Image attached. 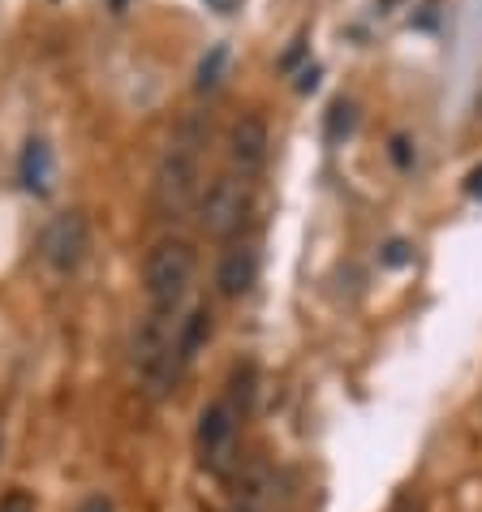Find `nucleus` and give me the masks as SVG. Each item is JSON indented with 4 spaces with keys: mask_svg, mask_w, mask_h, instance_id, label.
<instances>
[{
    "mask_svg": "<svg viewBox=\"0 0 482 512\" xmlns=\"http://www.w3.org/2000/svg\"><path fill=\"white\" fill-rule=\"evenodd\" d=\"M52 173H56V164H52L48 138H26L22 142V155H18V181H22V190L35 194V198H44L52 190Z\"/></svg>",
    "mask_w": 482,
    "mask_h": 512,
    "instance_id": "8",
    "label": "nucleus"
},
{
    "mask_svg": "<svg viewBox=\"0 0 482 512\" xmlns=\"http://www.w3.org/2000/svg\"><path fill=\"white\" fill-rule=\"evenodd\" d=\"M237 426H241V414L229 401H211L194 426L198 465L211 469V474H229L237 461Z\"/></svg>",
    "mask_w": 482,
    "mask_h": 512,
    "instance_id": "4",
    "label": "nucleus"
},
{
    "mask_svg": "<svg viewBox=\"0 0 482 512\" xmlns=\"http://www.w3.org/2000/svg\"><path fill=\"white\" fill-rule=\"evenodd\" d=\"M203 147H207V121L186 117L151 181V207L160 220H181L194 211L198 194H203V186H198V151Z\"/></svg>",
    "mask_w": 482,
    "mask_h": 512,
    "instance_id": "1",
    "label": "nucleus"
},
{
    "mask_svg": "<svg viewBox=\"0 0 482 512\" xmlns=\"http://www.w3.org/2000/svg\"><path fill=\"white\" fill-rule=\"evenodd\" d=\"M353 130H358V108H353V99H332L328 108V125H323V138L332 142V147H340Z\"/></svg>",
    "mask_w": 482,
    "mask_h": 512,
    "instance_id": "10",
    "label": "nucleus"
},
{
    "mask_svg": "<svg viewBox=\"0 0 482 512\" xmlns=\"http://www.w3.org/2000/svg\"><path fill=\"white\" fill-rule=\"evenodd\" d=\"M259 280V246L250 241H237L220 254V267H216V289L220 297H246Z\"/></svg>",
    "mask_w": 482,
    "mask_h": 512,
    "instance_id": "7",
    "label": "nucleus"
},
{
    "mask_svg": "<svg viewBox=\"0 0 482 512\" xmlns=\"http://www.w3.org/2000/svg\"><path fill=\"white\" fill-rule=\"evenodd\" d=\"M241 418L250 414V405H254V362H241L233 366V375H229V396H224Z\"/></svg>",
    "mask_w": 482,
    "mask_h": 512,
    "instance_id": "11",
    "label": "nucleus"
},
{
    "mask_svg": "<svg viewBox=\"0 0 482 512\" xmlns=\"http://www.w3.org/2000/svg\"><path fill=\"white\" fill-rule=\"evenodd\" d=\"M315 87H319V65H310L297 74V91H315Z\"/></svg>",
    "mask_w": 482,
    "mask_h": 512,
    "instance_id": "18",
    "label": "nucleus"
},
{
    "mask_svg": "<svg viewBox=\"0 0 482 512\" xmlns=\"http://www.w3.org/2000/svg\"><path fill=\"white\" fill-rule=\"evenodd\" d=\"M112 5H117V9H125V0H112Z\"/></svg>",
    "mask_w": 482,
    "mask_h": 512,
    "instance_id": "22",
    "label": "nucleus"
},
{
    "mask_svg": "<svg viewBox=\"0 0 482 512\" xmlns=\"http://www.w3.org/2000/svg\"><path fill=\"white\" fill-rule=\"evenodd\" d=\"M207 9H216V13H224V18H229V13L241 9V0H207Z\"/></svg>",
    "mask_w": 482,
    "mask_h": 512,
    "instance_id": "19",
    "label": "nucleus"
},
{
    "mask_svg": "<svg viewBox=\"0 0 482 512\" xmlns=\"http://www.w3.org/2000/svg\"><path fill=\"white\" fill-rule=\"evenodd\" d=\"M465 194L478 198V203H482V164H478V168H470V177H465Z\"/></svg>",
    "mask_w": 482,
    "mask_h": 512,
    "instance_id": "17",
    "label": "nucleus"
},
{
    "mask_svg": "<svg viewBox=\"0 0 482 512\" xmlns=\"http://www.w3.org/2000/svg\"><path fill=\"white\" fill-rule=\"evenodd\" d=\"M267 147H272V138H267L263 117H237L233 121V130H229V160H233V168L241 177L263 173Z\"/></svg>",
    "mask_w": 482,
    "mask_h": 512,
    "instance_id": "6",
    "label": "nucleus"
},
{
    "mask_svg": "<svg viewBox=\"0 0 482 512\" xmlns=\"http://www.w3.org/2000/svg\"><path fill=\"white\" fill-rule=\"evenodd\" d=\"M224 65H229V44H211V52L198 61V74H194V87L198 91H216L224 82Z\"/></svg>",
    "mask_w": 482,
    "mask_h": 512,
    "instance_id": "12",
    "label": "nucleus"
},
{
    "mask_svg": "<svg viewBox=\"0 0 482 512\" xmlns=\"http://www.w3.org/2000/svg\"><path fill=\"white\" fill-rule=\"evenodd\" d=\"M388 512H427V508H422V500H418L414 491H405V495H396V504Z\"/></svg>",
    "mask_w": 482,
    "mask_h": 512,
    "instance_id": "16",
    "label": "nucleus"
},
{
    "mask_svg": "<svg viewBox=\"0 0 482 512\" xmlns=\"http://www.w3.org/2000/svg\"><path fill=\"white\" fill-rule=\"evenodd\" d=\"M91 250V224L82 211H56V216L48 220L44 237H39V254H44V263L52 267V272H78L82 259H87Z\"/></svg>",
    "mask_w": 482,
    "mask_h": 512,
    "instance_id": "5",
    "label": "nucleus"
},
{
    "mask_svg": "<svg viewBox=\"0 0 482 512\" xmlns=\"http://www.w3.org/2000/svg\"><path fill=\"white\" fill-rule=\"evenodd\" d=\"M379 259H384L388 267H405V263H414V250H409L405 241H388V246H384V254H379Z\"/></svg>",
    "mask_w": 482,
    "mask_h": 512,
    "instance_id": "14",
    "label": "nucleus"
},
{
    "mask_svg": "<svg viewBox=\"0 0 482 512\" xmlns=\"http://www.w3.org/2000/svg\"><path fill=\"white\" fill-rule=\"evenodd\" d=\"M229 512H250V508H241V504H237V508H229Z\"/></svg>",
    "mask_w": 482,
    "mask_h": 512,
    "instance_id": "21",
    "label": "nucleus"
},
{
    "mask_svg": "<svg viewBox=\"0 0 482 512\" xmlns=\"http://www.w3.org/2000/svg\"><path fill=\"white\" fill-rule=\"evenodd\" d=\"M392 160H396V168H409V164H414V155H409V138H401V134L392 138Z\"/></svg>",
    "mask_w": 482,
    "mask_h": 512,
    "instance_id": "15",
    "label": "nucleus"
},
{
    "mask_svg": "<svg viewBox=\"0 0 482 512\" xmlns=\"http://www.w3.org/2000/svg\"><path fill=\"white\" fill-rule=\"evenodd\" d=\"M198 229L216 241H229L241 233V224L250 216V181L237 173H220L207 181V190L198 194Z\"/></svg>",
    "mask_w": 482,
    "mask_h": 512,
    "instance_id": "3",
    "label": "nucleus"
},
{
    "mask_svg": "<svg viewBox=\"0 0 482 512\" xmlns=\"http://www.w3.org/2000/svg\"><path fill=\"white\" fill-rule=\"evenodd\" d=\"M194 272H198V254L186 237H160L155 246L147 250L143 259V289H147V302L155 315H173L181 302H186L190 284H194Z\"/></svg>",
    "mask_w": 482,
    "mask_h": 512,
    "instance_id": "2",
    "label": "nucleus"
},
{
    "mask_svg": "<svg viewBox=\"0 0 482 512\" xmlns=\"http://www.w3.org/2000/svg\"><path fill=\"white\" fill-rule=\"evenodd\" d=\"M211 336V310L207 306H194L186 319H177V340H173V353H177V366L186 371V366L194 362V353L207 345Z\"/></svg>",
    "mask_w": 482,
    "mask_h": 512,
    "instance_id": "9",
    "label": "nucleus"
},
{
    "mask_svg": "<svg viewBox=\"0 0 482 512\" xmlns=\"http://www.w3.org/2000/svg\"><path fill=\"white\" fill-rule=\"evenodd\" d=\"M82 512H112V504H108V500H99V495H95V500L82 504Z\"/></svg>",
    "mask_w": 482,
    "mask_h": 512,
    "instance_id": "20",
    "label": "nucleus"
},
{
    "mask_svg": "<svg viewBox=\"0 0 482 512\" xmlns=\"http://www.w3.org/2000/svg\"><path fill=\"white\" fill-rule=\"evenodd\" d=\"M0 512H35V495L22 491V487H9L0 495Z\"/></svg>",
    "mask_w": 482,
    "mask_h": 512,
    "instance_id": "13",
    "label": "nucleus"
}]
</instances>
